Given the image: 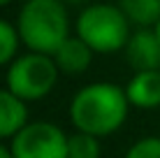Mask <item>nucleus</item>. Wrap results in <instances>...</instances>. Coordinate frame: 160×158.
<instances>
[{
    "instance_id": "nucleus-15",
    "label": "nucleus",
    "mask_w": 160,
    "mask_h": 158,
    "mask_svg": "<svg viewBox=\"0 0 160 158\" xmlns=\"http://www.w3.org/2000/svg\"><path fill=\"white\" fill-rule=\"evenodd\" d=\"M153 33H156V35H158V42H160V19H158V23L153 26Z\"/></svg>"
},
{
    "instance_id": "nucleus-5",
    "label": "nucleus",
    "mask_w": 160,
    "mask_h": 158,
    "mask_svg": "<svg viewBox=\"0 0 160 158\" xmlns=\"http://www.w3.org/2000/svg\"><path fill=\"white\" fill-rule=\"evenodd\" d=\"M9 149L14 158H70L65 133L49 121L26 123L12 137Z\"/></svg>"
},
{
    "instance_id": "nucleus-4",
    "label": "nucleus",
    "mask_w": 160,
    "mask_h": 158,
    "mask_svg": "<svg viewBox=\"0 0 160 158\" xmlns=\"http://www.w3.org/2000/svg\"><path fill=\"white\" fill-rule=\"evenodd\" d=\"M58 74L60 70L51 54L28 49V54L9 63L5 81H7V89L16 93L21 100L32 102V100H42L44 95L51 93L58 81Z\"/></svg>"
},
{
    "instance_id": "nucleus-12",
    "label": "nucleus",
    "mask_w": 160,
    "mask_h": 158,
    "mask_svg": "<svg viewBox=\"0 0 160 158\" xmlns=\"http://www.w3.org/2000/svg\"><path fill=\"white\" fill-rule=\"evenodd\" d=\"M19 44H21L19 28L12 26L9 21L0 19V68H2V65H9L16 58Z\"/></svg>"
},
{
    "instance_id": "nucleus-6",
    "label": "nucleus",
    "mask_w": 160,
    "mask_h": 158,
    "mask_svg": "<svg viewBox=\"0 0 160 158\" xmlns=\"http://www.w3.org/2000/svg\"><path fill=\"white\" fill-rule=\"evenodd\" d=\"M125 58L135 72L139 70H160V42L153 30H137L125 44Z\"/></svg>"
},
{
    "instance_id": "nucleus-10",
    "label": "nucleus",
    "mask_w": 160,
    "mask_h": 158,
    "mask_svg": "<svg viewBox=\"0 0 160 158\" xmlns=\"http://www.w3.org/2000/svg\"><path fill=\"white\" fill-rule=\"evenodd\" d=\"M118 5L132 23L142 28L156 26L160 19V0H118Z\"/></svg>"
},
{
    "instance_id": "nucleus-16",
    "label": "nucleus",
    "mask_w": 160,
    "mask_h": 158,
    "mask_svg": "<svg viewBox=\"0 0 160 158\" xmlns=\"http://www.w3.org/2000/svg\"><path fill=\"white\" fill-rule=\"evenodd\" d=\"M12 0H0V7H5V5H9Z\"/></svg>"
},
{
    "instance_id": "nucleus-2",
    "label": "nucleus",
    "mask_w": 160,
    "mask_h": 158,
    "mask_svg": "<svg viewBox=\"0 0 160 158\" xmlns=\"http://www.w3.org/2000/svg\"><path fill=\"white\" fill-rule=\"evenodd\" d=\"M21 42L30 51L53 54L70 37V19L63 0H26L16 19Z\"/></svg>"
},
{
    "instance_id": "nucleus-7",
    "label": "nucleus",
    "mask_w": 160,
    "mask_h": 158,
    "mask_svg": "<svg viewBox=\"0 0 160 158\" xmlns=\"http://www.w3.org/2000/svg\"><path fill=\"white\" fill-rule=\"evenodd\" d=\"M130 105L139 110H156L160 107V70H139L135 72L125 86Z\"/></svg>"
},
{
    "instance_id": "nucleus-13",
    "label": "nucleus",
    "mask_w": 160,
    "mask_h": 158,
    "mask_svg": "<svg viewBox=\"0 0 160 158\" xmlns=\"http://www.w3.org/2000/svg\"><path fill=\"white\" fill-rule=\"evenodd\" d=\"M125 158H160V137H144L135 142Z\"/></svg>"
},
{
    "instance_id": "nucleus-1",
    "label": "nucleus",
    "mask_w": 160,
    "mask_h": 158,
    "mask_svg": "<svg viewBox=\"0 0 160 158\" xmlns=\"http://www.w3.org/2000/svg\"><path fill=\"white\" fill-rule=\"evenodd\" d=\"M128 107L130 100L125 95V89L112 81H95L77 91L70 102V119L77 130L104 137L123 126Z\"/></svg>"
},
{
    "instance_id": "nucleus-11",
    "label": "nucleus",
    "mask_w": 160,
    "mask_h": 158,
    "mask_svg": "<svg viewBox=\"0 0 160 158\" xmlns=\"http://www.w3.org/2000/svg\"><path fill=\"white\" fill-rule=\"evenodd\" d=\"M68 156L70 158H100V142L98 135L77 130L68 137Z\"/></svg>"
},
{
    "instance_id": "nucleus-14",
    "label": "nucleus",
    "mask_w": 160,
    "mask_h": 158,
    "mask_svg": "<svg viewBox=\"0 0 160 158\" xmlns=\"http://www.w3.org/2000/svg\"><path fill=\"white\" fill-rule=\"evenodd\" d=\"M0 158H14L12 149H7V146H2V144H0Z\"/></svg>"
},
{
    "instance_id": "nucleus-3",
    "label": "nucleus",
    "mask_w": 160,
    "mask_h": 158,
    "mask_svg": "<svg viewBox=\"0 0 160 158\" xmlns=\"http://www.w3.org/2000/svg\"><path fill=\"white\" fill-rule=\"evenodd\" d=\"M130 23L132 21L121 9V5L98 3L79 12L74 30L95 54H116L125 49L132 35Z\"/></svg>"
},
{
    "instance_id": "nucleus-8",
    "label": "nucleus",
    "mask_w": 160,
    "mask_h": 158,
    "mask_svg": "<svg viewBox=\"0 0 160 158\" xmlns=\"http://www.w3.org/2000/svg\"><path fill=\"white\" fill-rule=\"evenodd\" d=\"M93 54L95 51H93L79 35H74V37L70 35L51 56H53V61H56L60 72H65V74H81V72L88 70V65H91V61H93Z\"/></svg>"
},
{
    "instance_id": "nucleus-9",
    "label": "nucleus",
    "mask_w": 160,
    "mask_h": 158,
    "mask_svg": "<svg viewBox=\"0 0 160 158\" xmlns=\"http://www.w3.org/2000/svg\"><path fill=\"white\" fill-rule=\"evenodd\" d=\"M28 123V107L9 89H0V140L14 137Z\"/></svg>"
}]
</instances>
